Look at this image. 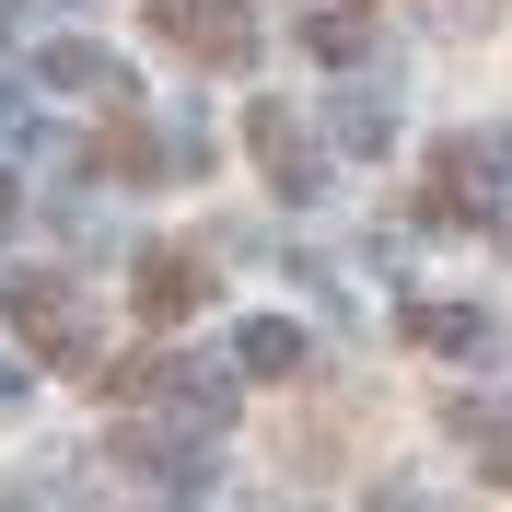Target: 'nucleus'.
I'll use <instances>...</instances> for the list:
<instances>
[{
  "mask_svg": "<svg viewBox=\"0 0 512 512\" xmlns=\"http://www.w3.org/2000/svg\"><path fill=\"white\" fill-rule=\"evenodd\" d=\"M117 408H152L163 431H198V443H222L233 431V396H245V361H198V350H140V361H117V373H94Z\"/></svg>",
  "mask_w": 512,
  "mask_h": 512,
  "instance_id": "f257e3e1",
  "label": "nucleus"
},
{
  "mask_svg": "<svg viewBox=\"0 0 512 512\" xmlns=\"http://www.w3.org/2000/svg\"><path fill=\"white\" fill-rule=\"evenodd\" d=\"M431 222H501L512 233V128L431 140Z\"/></svg>",
  "mask_w": 512,
  "mask_h": 512,
  "instance_id": "f03ea898",
  "label": "nucleus"
},
{
  "mask_svg": "<svg viewBox=\"0 0 512 512\" xmlns=\"http://www.w3.org/2000/svg\"><path fill=\"white\" fill-rule=\"evenodd\" d=\"M0 315H12V338H24L35 361H59V373L94 384V303L70 280H47V268H35V280H0Z\"/></svg>",
  "mask_w": 512,
  "mask_h": 512,
  "instance_id": "7ed1b4c3",
  "label": "nucleus"
},
{
  "mask_svg": "<svg viewBox=\"0 0 512 512\" xmlns=\"http://www.w3.org/2000/svg\"><path fill=\"white\" fill-rule=\"evenodd\" d=\"M245 152L268 163V187H280V198H326V140L303 128L291 94H256V105H245Z\"/></svg>",
  "mask_w": 512,
  "mask_h": 512,
  "instance_id": "20e7f679",
  "label": "nucleus"
},
{
  "mask_svg": "<svg viewBox=\"0 0 512 512\" xmlns=\"http://www.w3.org/2000/svg\"><path fill=\"white\" fill-rule=\"evenodd\" d=\"M24 82H35V94H94V105H128V94H140L128 59L94 47V35H35V47H24Z\"/></svg>",
  "mask_w": 512,
  "mask_h": 512,
  "instance_id": "39448f33",
  "label": "nucleus"
},
{
  "mask_svg": "<svg viewBox=\"0 0 512 512\" xmlns=\"http://www.w3.org/2000/svg\"><path fill=\"white\" fill-rule=\"evenodd\" d=\"M152 24L175 35L198 70H245L256 59V12H245V0H152Z\"/></svg>",
  "mask_w": 512,
  "mask_h": 512,
  "instance_id": "423d86ee",
  "label": "nucleus"
},
{
  "mask_svg": "<svg viewBox=\"0 0 512 512\" xmlns=\"http://www.w3.org/2000/svg\"><path fill=\"white\" fill-rule=\"evenodd\" d=\"M396 338H408V350H443V361H489L501 350V326H489L478 303H396Z\"/></svg>",
  "mask_w": 512,
  "mask_h": 512,
  "instance_id": "0eeeda50",
  "label": "nucleus"
},
{
  "mask_svg": "<svg viewBox=\"0 0 512 512\" xmlns=\"http://www.w3.org/2000/svg\"><path fill=\"white\" fill-rule=\"evenodd\" d=\"M128 303H140L152 326H187L198 303H210V268H198L187 245H152V256H140V280H128Z\"/></svg>",
  "mask_w": 512,
  "mask_h": 512,
  "instance_id": "6e6552de",
  "label": "nucleus"
},
{
  "mask_svg": "<svg viewBox=\"0 0 512 512\" xmlns=\"http://www.w3.org/2000/svg\"><path fill=\"white\" fill-rule=\"evenodd\" d=\"M233 361H245V384H303L315 338H303V315H245L233 326Z\"/></svg>",
  "mask_w": 512,
  "mask_h": 512,
  "instance_id": "1a4fd4ad",
  "label": "nucleus"
},
{
  "mask_svg": "<svg viewBox=\"0 0 512 512\" xmlns=\"http://www.w3.org/2000/svg\"><path fill=\"white\" fill-rule=\"evenodd\" d=\"M373 35H384V12H373V0H315V12H303V59L361 70V59H373Z\"/></svg>",
  "mask_w": 512,
  "mask_h": 512,
  "instance_id": "9d476101",
  "label": "nucleus"
},
{
  "mask_svg": "<svg viewBox=\"0 0 512 512\" xmlns=\"http://www.w3.org/2000/svg\"><path fill=\"white\" fill-rule=\"evenodd\" d=\"M326 140H338L350 163H384V152H396V105H384L373 82H350V94L326 105Z\"/></svg>",
  "mask_w": 512,
  "mask_h": 512,
  "instance_id": "9b49d317",
  "label": "nucleus"
},
{
  "mask_svg": "<svg viewBox=\"0 0 512 512\" xmlns=\"http://www.w3.org/2000/svg\"><path fill=\"white\" fill-rule=\"evenodd\" d=\"M443 419L478 443V478H489V489H512V396H454Z\"/></svg>",
  "mask_w": 512,
  "mask_h": 512,
  "instance_id": "f8f14e48",
  "label": "nucleus"
},
{
  "mask_svg": "<svg viewBox=\"0 0 512 512\" xmlns=\"http://www.w3.org/2000/svg\"><path fill=\"white\" fill-rule=\"evenodd\" d=\"M12 222H24V187H12V175H0V245H12Z\"/></svg>",
  "mask_w": 512,
  "mask_h": 512,
  "instance_id": "ddd939ff",
  "label": "nucleus"
},
{
  "mask_svg": "<svg viewBox=\"0 0 512 512\" xmlns=\"http://www.w3.org/2000/svg\"><path fill=\"white\" fill-rule=\"evenodd\" d=\"M24 384H35V373H24V361H0V408H12V396H24Z\"/></svg>",
  "mask_w": 512,
  "mask_h": 512,
  "instance_id": "4468645a",
  "label": "nucleus"
}]
</instances>
